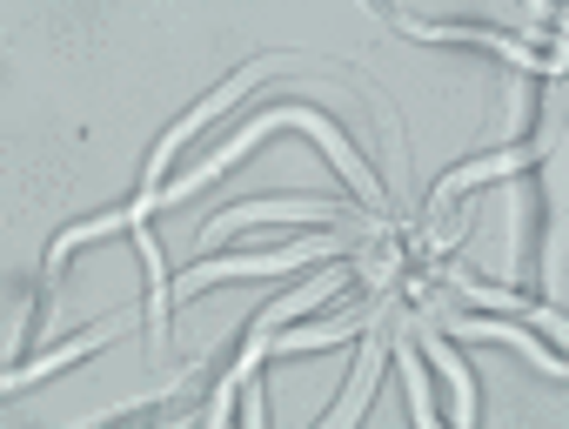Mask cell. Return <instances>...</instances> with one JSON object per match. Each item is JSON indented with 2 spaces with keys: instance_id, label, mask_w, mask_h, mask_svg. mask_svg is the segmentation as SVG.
Listing matches in <instances>:
<instances>
[{
  "instance_id": "6da1fadb",
  "label": "cell",
  "mask_w": 569,
  "mask_h": 429,
  "mask_svg": "<svg viewBox=\"0 0 569 429\" xmlns=\"http://www.w3.org/2000/svg\"><path fill=\"white\" fill-rule=\"evenodd\" d=\"M449 329H456V336H489V342L502 336V342H516V349H529V356H536V369H549V376H562V356H549V349H536V342H529V336H522L516 322H482V316H449Z\"/></svg>"
},
{
  "instance_id": "7a4b0ae2",
  "label": "cell",
  "mask_w": 569,
  "mask_h": 429,
  "mask_svg": "<svg viewBox=\"0 0 569 429\" xmlns=\"http://www.w3.org/2000/svg\"><path fill=\"white\" fill-rule=\"evenodd\" d=\"M536 161V148H509V154H496V161H469V168H456L442 188H436V201H449V194H462V188H476V181H489V174H516V168H529Z\"/></svg>"
},
{
  "instance_id": "3957f363",
  "label": "cell",
  "mask_w": 569,
  "mask_h": 429,
  "mask_svg": "<svg viewBox=\"0 0 569 429\" xmlns=\"http://www.w3.org/2000/svg\"><path fill=\"white\" fill-rule=\"evenodd\" d=\"M141 262H148V296H154V316L168 309V276H161V249L141 236Z\"/></svg>"
},
{
  "instance_id": "277c9868",
  "label": "cell",
  "mask_w": 569,
  "mask_h": 429,
  "mask_svg": "<svg viewBox=\"0 0 569 429\" xmlns=\"http://www.w3.org/2000/svg\"><path fill=\"white\" fill-rule=\"evenodd\" d=\"M396 356H402V369H416V349H409V342H396ZM409 402H416V422H429V396H422V376H409Z\"/></svg>"
}]
</instances>
